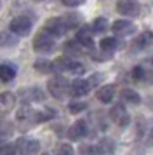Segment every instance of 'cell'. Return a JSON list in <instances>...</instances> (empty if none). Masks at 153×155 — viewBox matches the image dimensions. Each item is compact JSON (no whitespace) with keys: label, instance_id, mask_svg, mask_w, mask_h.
Here are the masks:
<instances>
[{"label":"cell","instance_id":"24","mask_svg":"<svg viewBox=\"0 0 153 155\" xmlns=\"http://www.w3.org/2000/svg\"><path fill=\"white\" fill-rule=\"evenodd\" d=\"M64 51L70 52V54H80L82 52V45L78 40H70V42L64 44Z\"/></svg>","mask_w":153,"mask_h":155},{"label":"cell","instance_id":"28","mask_svg":"<svg viewBox=\"0 0 153 155\" xmlns=\"http://www.w3.org/2000/svg\"><path fill=\"white\" fill-rule=\"evenodd\" d=\"M75 152L73 148H71V145H68V143H63L61 147L57 148V153H63V155H71Z\"/></svg>","mask_w":153,"mask_h":155},{"label":"cell","instance_id":"1","mask_svg":"<svg viewBox=\"0 0 153 155\" xmlns=\"http://www.w3.org/2000/svg\"><path fill=\"white\" fill-rule=\"evenodd\" d=\"M56 47V42H54V37L50 35L49 31L45 30H42L38 31L33 38V49L37 52H40V54H49V52H52Z\"/></svg>","mask_w":153,"mask_h":155},{"label":"cell","instance_id":"3","mask_svg":"<svg viewBox=\"0 0 153 155\" xmlns=\"http://www.w3.org/2000/svg\"><path fill=\"white\" fill-rule=\"evenodd\" d=\"M31 28H33V21L28 16H16L9 25V30L18 37H26L31 31Z\"/></svg>","mask_w":153,"mask_h":155},{"label":"cell","instance_id":"4","mask_svg":"<svg viewBox=\"0 0 153 155\" xmlns=\"http://www.w3.org/2000/svg\"><path fill=\"white\" fill-rule=\"evenodd\" d=\"M49 92L54 96L56 99H63L66 96V92H70V84L66 82V78L61 77V75H56L47 82Z\"/></svg>","mask_w":153,"mask_h":155},{"label":"cell","instance_id":"25","mask_svg":"<svg viewBox=\"0 0 153 155\" xmlns=\"http://www.w3.org/2000/svg\"><path fill=\"white\" fill-rule=\"evenodd\" d=\"M64 21H66V26L70 28H76L78 23H80V16L78 14H70V16H64Z\"/></svg>","mask_w":153,"mask_h":155},{"label":"cell","instance_id":"5","mask_svg":"<svg viewBox=\"0 0 153 155\" xmlns=\"http://www.w3.org/2000/svg\"><path fill=\"white\" fill-rule=\"evenodd\" d=\"M40 143L31 138H19L16 141V153H38Z\"/></svg>","mask_w":153,"mask_h":155},{"label":"cell","instance_id":"18","mask_svg":"<svg viewBox=\"0 0 153 155\" xmlns=\"http://www.w3.org/2000/svg\"><path fill=\"white\" fill-rule=\"evenodd\" d=\"M99 49L103 51V52H106V54H113V52L118 49V40L117 38H113V37H106V38L101 40Z\"/></svg>","mask_w":153,"mask_h":155},{"label":"cell","instance_id":"32","mask_svg":"<svg viewBox=\"0 0 153 155\" xmlns=\"http://www.w3.org/2000/svg\"><path fill=\"white\" fill-rule=\"evenodd\" d=\"M148 145H153V126L150 127V133H148Z\"/></svg>","mask_w":153,"mask_h":155},{"label":"cell","instance_id":"7","mask_svg":"<svg viewBox=\"0 0 153 155\" xmlns=\"http://www.w3.org/2000/svg\"><path fill=\"white\" fill-rule=\"evenodd\" d=\"M45 31H49L52 37H63L66 33V21H64V18H50L47 23H45Z\"/></svg>","mask_w":153,"mask_h":155},{"label":"cell","instance_id":"13","mask_svg":"<svg viewBox=\"0 0 153 155\" xmlns=\"http://www.w3.org/2000/svg\"><path fill=\"white\" fill-rule=\"evenodd\" d=\"M87 133H89V127L85 124V120H76L68 129V138L70 140H82L83 136H87Z\"/></svg>","mask_w":153,"mask_h":155},{"label":"cell","instance_id":"14","mask_svg":"<svg viewBox=\"0 0 153 155\" xmlns=\"http://www.w3.org/2000/svg\"><path fill=\"white\" fill-rule=\"evenodd\" d=\"M16 105V96L12 92H2L0 94V115H5Z\"/></svg>","mask_w":153,"mask_h":155},{"label":"cell","instance_id":"22","mask_svg":"<svg viewBox=\"0 0 153 155\" xmlns=\"http://www.w3.org/2000/svg\"><path fill=\"white\" fill-rule=\"evenodd\" d=\"M115 152V145L110 140H103L99 141V147H97V153H113Z\"/></svg>","mask_w":153,"mask_h":155},{"label":"cell","instance_id":"9","mask_svg":"<svg viewBox=\"0 0 153 155\" xmlns=\"http://www.w3.org/2000/svg\"><path fill=\"white\" fill-rule=\"evenodd\" d=\"M89 91H90V82L83 80V78H76L70 85V94L73 98H82L85 94H89Z\"/></svg>","mask_w":153,"mask_h":155},{"label":"cell","instance_id":"15","mask_svg":"<svg viewBox=\"0 0 153 155\" xmlns=\"http://www.w3.org/2000/svg\"><path fill=\"white\" fill-rule=\"evenodd\" d=\"M151 42H153V33L146 30V31H141V35L136 37V40L132 42V45H134L136 51H143V49H146V47H150Z\"/></svg>","mask_w":153,"mask_h":155},{"label":"cell","instance_id":"2","mask_svg":"<svg viewBox=\"0 0 153 155\" xmlns=\"http://www.w3.org/2000/svg\"><path fill=\"white\" fill-rule=\"evenodd\" d=\"M52 68H54V71H70V73H75V75H80V73L85 71V66L80 61L70 59V58H57L52 63Z\"/></svg>","mask_w":153,"mask_h":155},{"label":"cell","instance_id":"31","mask_svg":"<svg viewBox=\"0 0 153 155\" xmlns=\"http://www.w3.org/2000/svg\"><path fill=\"white\" fill-rule=\"evenodd\" d=\"M80 153H97V147H82Z\"/></svg>","mask_w":153,"mask_h":155},{"label":"cell","instance_id":"20","mask_svg":"<svg viewBox=\"0 0 153 155\" xmlns=\"http://www.w3.org/2000/svg\"><path fill=\"white\" fill-rule=\"evenodd\" d=\"M16 42H18V38L14 37V33L9 30L7 33H2L0 35V44L4 45V47H12V45H16Z\"/></svg>","mask_w":153,"mask_h":155},{"label":"cell","instance_id":"19","mask_svg":"<svg viewBox=\"0 0 153 155\" xmlns=\"http://www.w3.org/2000/svg\"><path fill=\"white\" fill-rule=\"evenodd\" d=\"M120 98L124 101H127V103H131V105H139L141 103V96L134 89H124L120 92Z\"/></svg>","mask_w":153,"mask_h":155},{"label":"cell","instance_id":"16","mask_svg":"<svg viewBox=\"0 0 153 155\" xmlns=\"http://www.w3.org/2000/svg\"><path fill=\"white\" fill-rule=\"evenodd\" d=\"M96 96L101 103H111V101H113V96H115V85L108 84V85L99 87V91H97Z\"/></svg>","mask_w":153,"mask_h":155},{"label":"cell","instance_id":"30","mask_svg":"<svg viewBox=\"0 0 153 155\" xmlns=\"http://www.w3.org/2000/svg\"><path fill=\"white\" fill-rule=\"evenodd\" d=\"M64 5H68V7H78V5H82L85 0H61Z\"/></svg>","mask_w":153,"mask_h":155},{"label":"cell","instance_id":"21","mask_svg":"<svg viewBox=\"0 0 153 155\" xmlns=\"http://www.w3.org/2000/svg\"><path fill=\"white\" fill-rule=\"evenodd\" d=\"M108 30V21L106 18H97L96 21L92 23V31L94 33H104Z\"/></svg>","mask_w":153,"mask_h":155},{"label":"cell","instance_id":"29","mask_svg":"<svg viewBox=\"0 0 153 155\" xmlns=\"http://www.w3.org/2000/svg\"><path fill=\"white\" fill-rule=\"evenodd\" d=\"M0 153H16V148H12L9 143H0Z\"/></svg>","mask_w":153,"mask_h":155},{"label":"cell","instance_id":"27","mask_svg":"<svg viewBox=\"0 0 153 155\" xmlns=\"http://www.w3.org/2000/svg\"><path fill=\"white\" fill-rule=\"evenodd\" d=\"M145 77H146V73L141 66H134V68H132V78H134V80H143Z\"/></svg>","mask_w":153,"mask_h":155},{"label":"cell","instance_id":"6","mask_svg":"<svg viewBox=\"0 0 153 155\" xmlns=\"http://www.w3.org/2000/svg\"><path fill=\"white\" fill-rule=\"evenodd\" d=\"M110 119L120 127L129 126V122H131V117H129V113H127V110H125V106L122 105V103L115 105L110 110Z\"/></svg>","mask_w":153,"mask_h":155},{"label":"cell","instance_id":"8","mask_svg":"<svg viewBox=\"0 0 153 155\" xmlns=\"http://www.w3.org/2000/svg\"><path fill=\"white\" fill-rule=\"evenodd\" d=\"M117 11L122 16L132 18V16L139 14V4L136 0H118L117 2Z\"/></svg>","mask_w":153,"mask_h":155},{"label":"cell","instance_id":"33","mask_svg":"<svg viewBox=\"0 0 153 155\" xmlns=\"http://www.w3.org/2000/svg\"><path fill=\"white\" fill-rule=\"evenodd\" d=\"M35 2H42V0H35Z\"/></svg>","mask_w":153,"mask_h":155},{"label":"cell","instance_id":"11","mask_svg":"<svg viewBox=\"0 0 153 155\" xmlns=\"http://www.w3.org/2000/svg\"><path fill=\"white\" fill-rule=\"evenodd\" d=\"M111 30L120 37H127L136 31V25L132 21H127V19H118V21H115L111 25Z\"/></svg>","mask_w":153,"mask_h":155},{"label":"cell","instance_id":"12","mask_svg":"<svg viewBox=\"0 0 153 155\" xmlns=\"http://www.w3.org/2000/svg\"><path fill=\"white\" fill-rule=\"evenodd\" d=\"M76 40L83 47H94V31H92V28H89L87 25L80 26L78 31H76Z\"/></svg>","mask_w":153,"mask_h":155},{"label":"cell","instance_id":"34","mask_svg":"<svg viewBox=\"0 0 153 155\" xmlns=\"http://www.w3.org/2000/svg\"><path fill=\"white\" fill-rule=\"evenodd\" d=\"M0 4H2V0H0Z\"/></svg>","mask_w":153,"mask_h":155},{"label":"cell","instance_id":"23","mask_svg":"<svg viewBox=\"0 0 153 155\" xmlns=\"http://www.w3.org/2000/svg\"><path fill=\"white\" fill-rule=\"evenodd\" d=\"M33 68H35L37 71H40V73H50V71H54V68H52V63L44 61V59L37 61V63L33 64Z\"/></svg>","mask_w":153,"mask_h":155},{"label":"cell","instance_id":"10","mask_svg":"<svg viewBox=\"0 0 153 155\" xmlns=\"http://www.w3.org/2000/svg\"><path fill=\"white\" fill-rule=\"evenodd\" d=\"M19 96L23 98L24 103H35V101L42 103V101H45V94H44V91L38 89V87H28V89L19 92Z\"/></svg>","mask_w":153,"mask_h":155},{"label":"cell","instance_id":"17","mask_svg":"<svg viewBox=\"0 0 153 155\" xmlns=\"http://www.w3.org/2000/svg\"><path fill=\"white\" fill-rule=\"evenodd\" d=\"M16 77V66L14 64H0V80L2 82H11Z\"/></svg>","mask_w":153,"mask_h":155},{"label":"cell","instance_id":"26","mask_svg":"<svg viewBox=\"0 0 153 155\" xmlns=\"http://www.w3.org/2000/svg\"><path fill=\"white\" fill-rule=\"evenodd\" d=\"M87 108V105L83 103V101H71L70 103V112L71 113H80L82 110H85Z\"/></svg>","mask_w":153,"mask_h":155}]
</instances>
